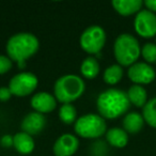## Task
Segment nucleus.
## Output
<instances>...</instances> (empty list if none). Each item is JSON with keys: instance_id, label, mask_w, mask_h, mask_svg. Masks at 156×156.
I'll use <instances>...</instances> for the list:
<instances>
[{"instance_id": "f257e3e1", "label": "nucleus", "mask_w": 156, "mask_h": 156, "mask_svg": "<svg viewBox=\"0 0 156 156\" xmlns=\"http://www.w3.org/2000/svg\"><path fill=\"white\" fill-rule=\"evenodd\" d=\"M129 107L127 93L117 88L105 90L96 98V109L104 119H117L127 112Z\"/></svg>"}, {"instance_id": "f03ea898", "label": "nucleus", "mask_w": 156, "mask_h": 156, "mask_svg": "<svg viewBox=\"0 0 156 156\" xmlns=\"http://www.w3.org/2000/svg\"><path fill=\"white\" fill-rule=\"evenodd\" d=\"M40 48V41L33 33L18 32L7 42V56L20 67L26 65V60L34 56Z\"/></svg>"}, {"instance_id": "7ed1b4c3", "label": "nucleus", "mask_w": 156, "mask_h": 156, "mask_svg": "<svg viewBox=\"0 0 156 156\" xmlns=\"http://www.w3.org/2000/svg\"><path fill=\"white\" fill-rule=\"evenodd\" d=\"M86 90L83 78L75 74L59 77L54 85V95L62 104H72L80 98Z\"/></svg>"}, {"instance_id": "20e7f679", "label": "nucleus", "mask_w": 156, "mask_h": 156, "mask_svg": "<svg viewBox=\"0 0 156 156\" xmlns=\"http://www.w3.org/2000/svg\"><path fill=\"white\" fill-rule=\"evenodd\" d=\"M113 54L118 64L122 67L130 66L137 62L141 55L138 40L129 33H122L115 41Z\"/></svg>"}, {"instance_id": "39448f33", "label": "nucleus", "mask_w": 156, "mask_h": 156, "mask_svg": "<svg viewBox=\"0 0 156 156\" xmlns=\"http://www.w3.org/2000/svg\"><path fill=\"white\" fill-rule=\"evenodd\" d=\"M74 130L77 136L85 139H98L106 134L107 123L98 113H87L78 118Z\"/></svg>"}, {"instance_id": "423d86ee", "label": "nucleus", "mask_w": 156, "mask_h": 156, "mask_svg": "<svg viewBox=\"0 0 156 156\" xmlns=\"http://www.w3.org/2000/svg\"><path fill=\"white\" fill-rule=\"evenodd\" d=\"M106 32L98 25H92L83 31L79 44L83 51L89 55H98L106 44Z\"/></svg>"}, {"instance_id": "0eeeda50", "label": "nucleus", "mask_w": 156, "mask_h": 156, "mask_svg": "<svg viewBox=\"0 0 156 156\" xmlns=\"http://www.w3.org/2000/svg\"><path fill=\"white\" fill-rule=\"evenodd\" d=\"M39 85L37 75L31 72H20L10 79L9 89L12 94L17 98H25L35 91Z\"/></svg>"}, {"instance_id": "6e6552de", "label": "nucleus", "mask_w": 156, "mask_h": 156, "mask_svg": "<svg viewBox=\"0 0 156 156\" xmlns=\"http://www.w3.org/2000/svg\"><path fill=\"white\" fill-rule=\"evenodd\" d=\"M134 28L137 34L149 39L156 35V15L149 10L138 12L134 20Z\"/></svg>"}, {"instance_id": "1a4fd4ad", "label": "nucleus", "mask_w": 156, "mask_h": 156, "mask_svg": "<svg viewBox=\"0 0 156 156\" xmlns=\"http://www.w3.org/2000/svg\"><path fill=\"white\" fill-rule=\"evenodd\" d=\"M127 76L134 85H147L156 78V72L145 62H136L128 67Z\"/></svg>"}, {"instance_id": "9d476101", "label": "nucleus", "mask_w": 156, "mask_h": 156, "mask_svg": "<svg viewBox=\"0 0 156 156\" xmlns=\"http://www.w3.org/2000/svg\"><path fill=\"white\" fill-rule=\"evenodd\" d=\"M79 147V140L73 134H63L55 141L52 151L55 156H73Z\"/></svg>"}, {"instance_id": "9b49d317", "label": "nucleus", "mask_w": 156, "mask_h": 156, "mask_svg": "<svg viewBox=\"0 0 156 156\" xmlns=\"http://www.w3.org/2000/svg\"><path fill=\"white\" fill-rule=\"evenodd\" d=\"M45 115L37 111H31L23 118L20 128H22V132L29 134L30 136H34V135L40 134L45 128Z\"/></svg>"}, {"instance_id": "f8f14e48", "label": "nucleus", "mask_w": 156, "mask_h": 156, "mask_svg": "<svg viewBox=\"0 0 156 156\" xmlns=\"http://www.w3.org/2000/svg\"><path fill=\"white\" fill-rule=\"evenodd\" d=\"M57 103L58 101L56 100L55 95L45 91L35 93L30 101V105L33 110L42 115L52 112L57 108Z\"/></svg>"}, {"instance_id": "ddd939ff", "label": "nucleus", "mask_w": 156, "mask_h": 156, "mask_svg": "<svg viewBox=\"0 0 156 156\" xmlns=\"http://www.w3.org/2000/svg\"><path fill=\"white\" fill-rule=\"evenodd\" d=\"M34 139L29 134L20 132L13 136V147L22 155L31 154L34 150Z\"/></svg>"}, {"instance_id": "4468645a", "label": "nucleus", "mask_w": 156, "mask_h": 156, "mask_svg": "<svg viewBox=\"0 0 156 156\" xmlns=\"http://www.w3.org/2000/svg\"><path fill=\"white\" fill-rule=\"evenodd\" d=\"M113 9L122 16H129L141 11L143 2L141 0H113Z\"/></svg>"}, {"instance_id": "2eb2a0df", "label": "nucleus", "mask_w": 156, "mask_h": 156, "mask_svg": "<svg viewBox=\"0 0 156 156\" xmlns=\"http://www.w3.org/2000/svg\"><path fill=\"white\" fill-rule=\"evenodd\" d=\"M105 136H106L107 142L113 147L122 149V147H125L128 143V135L123 128H109V129H107Z\"/></svg>"}, {"instance_id": "dca6fc26", "label": "nucleus", "mask_w": 156, "mask_h": 156, "mask_svg": "<svg viewBox=\"0 0 156 156\" xmlns=\"http://www.w3.org/2000/svg\"><path fill=\"white\" fill-rule=\"evenodd\" d=\"M122 124H123V129L126 133L137 134V133H139L143 128L144 119H143L142 115L132 111V112L126 113Z\"/></svg>"}, {"instance_id": "f3484780", "label": "nucleus", "mask_w": 156, "mask_h": 156, "mask_svg": "<svg viewBox=\"0 0 156 156\" xmlns=\"http://www.w3.org/2000/svg\"><path fill=\"white\" fill-rule=\"evenodd\" d=\"M127 98L129 100V103L136 107H144V105L147 103V90L140 85H133L128 89Z\"/></svg>"}, {"instance_id": "a211bd4d", "label": "nucleus", "mask_w": 156, "mask_h": 156, "mask_svg": "<svg viewBox=\"0 0 156 156\" xmlns=\"http://www.w3.org/2000/svg\"><path fill=\"white\" fill-rule=\"evenodd\" d=\"M101 66L95 57H88L83 59L80 65V72L86 79H94L100 74Z\"/></svg>"}, {"instance_id": "6ab92c4d", "label": "nucleus", "mask_w": 156, "mask_h": 156, "mask_svg": "<svg viewBox=\"0 0 156 156\" xmlns=\"http://www.w3.org/2000/svg\"><path fill=\"white\" fill-rule=\"evenodd\" d=\"M123 67L119 64H112L110 66H108L104 71L103 74V79L107 85H117L121 81L122 77H123Z\"/></svg>"}, {"instance_id": "aec40b11", "label": "nucleus", "mask_w": 156, "mask_h": 156, "mask_svg": "<svg viewBox=\"0 0 156 156\" xmlns=\"http://www.w3.org/2000/svg\"><path fill=\"white\" fill-rule=\"evenodd\" d=\"M59 118L64 124H75L77 121V109L73 104H62L59 108Z\"/></svg>"}, {"instance_id": "412c9836", "label": "nucleus", "mask_w": 156, "mask_h": 156, "mask_svg": "<svg viewBox=\"0 0 156 156\" xmlns=\"http://www.w3.org/2000/svg\"><path fill=\"white\" fill-rule=\"evenodd\" d=\"M142 117L151 127L156 128V98L147 101L142 109Z\"/></svg>"}, {"instance_id": "4be33fe9", "label": "nucleus", "mask_w": 156, "mask_h": 156, "mask_svg": "<svg viewBox=\"0 0 156 156\" xmlns=\"http://www.w3.org/2000/svg\"><path fill=\"white\" fill-rule=\"evenodd\" d=\"M141 56L147 63H156V44H144L141 48Z\"/></svg>"}, {"instance_id": "5701e85b", "label": "nucleus", "mask_w": 156, "mask_h": 156, "mask_svg": "<svg viewBox=\"0 0 156 156\" xmlns=\"http://www.w3.org/2000/svg\"><path fill=\"white\" fill-rule=\"evenodd\" d=\"M13 67V61L5 55H0V75L10 72Z\"/></svg>"}, {"instance_id": "b1692460", "label": "nucleus", "mask_w": 156, "mask_h": 156, "mask_svg": "<svg viewBox=\"0 0 156 156\" xmlns=\"http://www.w3.org/2000/svg\"><path fill=\"white\" fill-rule=\"evenodd\" d=\"M13 96L9 87H0V102H8Z\"/></svg>"}, {"instance_id": "393cba45", "label": "nucleus", "mask_w": 156, "mask_h": 156, "mask_svg": "<svg viewBox=\"0 0 156 156\" xmlns=\"http://www.w3.org/2000/svg\"><path fill=\"white\" fill-rule=\"evenodd\" d=\"M1 145L5 147H13V136L11 135H5L1 138Z\"/></svg>"}, {"instance_id": "a878e982", "label": "nucleus", "mask_w": 156, "mask_h": 156, "mask_svg": "<svg viewBox=\"0 0 156 156\" xmlns=\"http://www.w3.org/2000/svg\"><path fill=\"white\" fill-rule=\"evenodd\" d=\"M144 5L147 7V10L151 12H156V0H145Z\"/></svg>"}]
</instances>
